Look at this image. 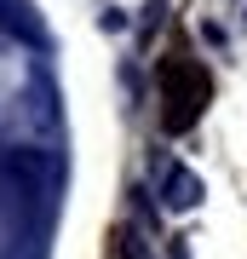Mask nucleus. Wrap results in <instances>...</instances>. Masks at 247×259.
<instances>
[{
    "label": "nucleus",
    "instance_id": "f257e3e1",
    "mask_svg": "<svg viewBox=\"0 0 247 259\" xmlns=\"http://www.w3.org/2000/svg\"><path fill=\"white\" fill-rule=\"evenodd\" d=\"M207 98H213L207 69L190 64V58H167V69H161V121H167V133H190L202 121Z\"/></svg>",
    "mask_w": 247,
    "mask_h": 259
},
{
    "label": "nucleus",
    "instance_id": "f03ea898",
    "mask_svg": "<svg viewBox=\"0 0 247 259\" xmlns=\"http://www.w3.org/2000/svg\"><path fill=\"white\" fill-rule=\"evenodd\" d=\"M167 202H173V207H195V202H202V179L184 173V167H173V173H167Z\"/></svg>",
    "mask_w": 247,
    "mask_h": 259
}]
</instances>
